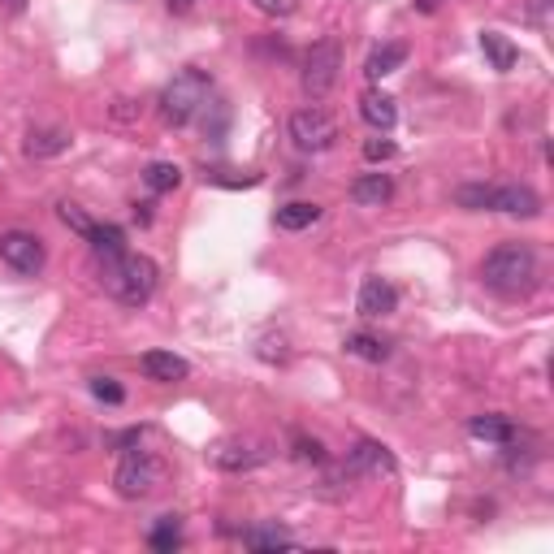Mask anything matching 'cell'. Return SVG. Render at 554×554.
<instances>
[{"instance_id":"cell-1","label":"cell","mask_w":554,"mask_h":554,"mask_svg":"<svg viewBox=\"0 0 554 554\" xmlns=\"http://www.w3.org/2000/svg\"><path fill=\"white\" fill-rule=\"evenodd\" d=\"M481 282L503 299H529L542 282V260L529 243H503L481 260Z\"/></svg>"},{"instance_id":"cell-2","label":"cell","mask_w":554,"mask_h":554,"mask_svg":"<svg viewBox=\"0 0 554 554\" xmlns=\"http://www.w3.org/2000/svg\"><path fill=\"white\" fill-rule=\"evenodd\" d=\"M161 273L148 256L139 252H117V256H100V286L104 295H113L122 308H143L156 295Z\"/></svg>"},{"instance_id":"cell-3","label":"cell","mask_w":554,"mask_h":554,"mask_svg":"<svg viewBox=\"0 0 554 554\" xmlns=\"http://www.w3.org/2000/svg\"><path fill=\"white\" fill-rule=\"evenodd\" d=\"M208 96H213V78L204 70H182V74L169 78L165 91H161V117L169 126H191L208 104Z\"/></svg>"},{"instance_id":"cell-4","label":"cell","mask_w":554,"mask_h":554,"mask_svg":"<svg viewBox=\"0 0 554 554\" xmlns=\"http://www.w3.org/2000/svg\"><path fill=\"white\" fill-rule=\"evenodd\" d=\"M165 477H169L165 459H156L148 451H126L122 464H117V472H113V490L122 498H130V503H139V498H152L156 490H161Z\"/></svg>"},{"instance_id":"cell-5","label":"cell","mask_w":554,"mask_h":554,"mask_svg":"<svg viewBox=\"0 0 554 554\" xmlns=\"http://www.w3.org/2000/svg\"><path fill=\"white\" fill-rule=\"evenodd\" d=\"M273 459V446L265 438H243V433H234V438H221L208 446V464L217 472H230V477H239V472H256L260 464H269Z\"/></svg>"},{"instance_id":"cell-6","label":"cell","mask_w":554,"mask_h":554,"mask_svg":"<svg viewBox=\"0 0 554 554\" xmlns=\"http://www.w3.org/2000/svg\"><path fill=\"white\" fill-rule=\"evenodd\" d=\"M342 78V44L338 39H316L303 57V91L312 100H325Z\"/></svg>"},{"instance_id":"cell-7","label":"cell","mask_w":554,"mask_h":554,"mask_svg":"<svg viewBox=\"0 0 554 554\" xmlns=\"http://www.w3.org/2000/svg\"><path fill=\"white\" fill-rule=\"evenodd\" d=\"M290 139H295L299 152H329L338 143V122L325 109H299L290 113Z\"/></svg>"},{"instance_id":"cell-8","label":"cell","mask_w":554,"mask_h":554,"mask_svg":"<svg viewBox=\"0 0 554 554\" xmlns=\"http://www.w3.org/2000/svg\"><path fill=\"white\" fill-rule=\"evenodd\" d=\"M0 260H5L13 273H22V277L44 273V265H48L44 239H35L31 230H5V234H0Z\"/></svg>"},{"instance_id":"cell-9","label":"cell","mask_w":554,"mask_h":554,"mask_svg":"<svg viewBox=\"0 0 554 554\" xmlns=\"http://www.w3.org/2000/svg\"><path fill=\"white\" fill-rule=\"evenodd\" d=\"M377 472H394V459L381 442H355L347 459L338 464V472L329 477V485H342V481H360V477H377Z\"/></svg>"},{"instance_id":"cell-10","label":"cell","mask_w":554,"mask_h":554,"mask_svg":"<svg viewBox=\"0 0 554 554\" xmlns=\"http://www.w3.org/2000/svg\"><path fill=\"white\" fill-rule=\"evenodd\" d=\"M394 308H399V290H394L386 277H364L360 295H355V312H360L364 321H381V316H390Z\"/></svg>"},{"instance_id":"cell-11","label":"cell","mask_w":554,"mask_h":554,"mask_svg":"<svg viewBox=\"0 0 554 554\" xmlns=\"http://www.w3.org/2000/svg\"><path fill=\"white\" fill-rule=\"evenodd\" d=\"M490 213H507V217H542V195L533 187H524V182H507V187H494V204Z\"/></svg>"},{"instance_id":"cell-12","label":"cell","mask_w":554,"mask_h":554,"mask_svg":"<svg viewBox=\"0 0 554 554\" xmlns=\"http://www.w3.org/2000/svg\"><path fill=\"white\" fill-rule=\"evenodd\" d=\"M70 143H74L70 130H61V126H35V130H26V139H22V156H31V161H52V156L70 152Z\"/></svg>"},{"instance_id":"cell-13","label":"cell","mask_w":554,"mask_h":554,"mask_svg":"<svg viewBox=\"0 0 554 554\" xmlns=\"http://www.w3.org/2000/svg\"><path fill=\"white\" fill-rule=\"evenodd\" d=\"M139 368H143V377H148V381H165V386L191 377V364L182 360V355H174V351H143Z\"/></svg>"},{"instance_id":"cell-14","label":"cell","mask_w":554,"mask_h":554,"mask_svg":"<svg viewBox=\"0 0 554 554\" xmlns=\"http://www.w3.org/2000/svg\"><path fill=\"white\" fill-rule=\"evenodd\" d=\"M360 117L377 130V135H386V130H394V122H399V104H394V96H386V91H364Z\"/></svg>"},{"instance_id":"cell-15","label":"cell","mask_w":554,"mask_h":554,"mask_svg":"<svg viewBox=\"0 0 554 554\" xmlns=\"http://www.w3.org/2000/svg\"><path fill=\"white\" fill-rule=\"evenodd\" d=\"M243 546L256 554H277V550H299V537H290L286 529H277V524H256V529L243 533Z\"/></svg>"},{"instance_id":"cell-16","label":"cell","mask_w":554,"mask_h":554,"mask_svg":"<svg viewBox=\"0 0 554 554\" xmlns=\"http://www.w3.org/2000/svg\"><path fill=\"white\" fill-rule=\"evenodd\" d=\"M390 195H394L390 174H360L351 182V200L360 208H381V204H390Z\"/></svg>"},{"instance_id":"cell-17","label":"cell","mask_w":554,"mask_h":554,"mask_svg":"<svg viewBox=\"0 0 554 554\" xmlns=\"http://www.w3.org/2000/svg\"><path fill=\"white\" fill-rule=\"evenodd\" d=\"M277 230H286V234H299V230H308L321 221V204H312V200H290L277 208Z\"/></svg>"},{"instance_id":"cell-18","label":"cell","mask_w":554,"mask_h":554,"mask_svg":"<svg viewBox=\"0 0 554 554\" xmlns=\"http://www.w3.org/2000/svg\"><path fill=\"white\" fill-rule=\"evenodd\" d=\"M403 61H407V44H381V48H373V57L364 61V74L373 78V83H381V78L394 74Z\"/></svg>"},{"instance_id":"cell-19","label":"cell","mask_w":554,"mask_h":554,"mask_svg":"<svg viewBox=\"0 0 554 554\" xmlns=\"http://www.w3.org/2000/svg\"><path fill=\"white\" fill-rule=\"evenodd\" d=\"M481 48H485V57H490V65H494V70H516V57H520V52H516V44H511V39L507 35H498V31H485L481 35Z\"/></svg>"},{"instance_id":"cell-20","label":"cell","mask_w":554,"mask_h":554,"mask_svg":"<svg viewBox=\"0 0 554 554\" xmlns=\"http://www.w3.org/2000/svg\"><path fill=\"white\" fill-rule=\"evenodd\" d=\"M468 429H472V438H481V442H498V446H507L511 438H516V425H511L507 416H477Z\"/></svg>"},{"instance_id":"cell-21","label":"cell","mask_w":554,"mask_h":554,"mask_svg":"<svg viewBox=\"0 0 554 554\" xmlns=\"http://www.w3.org/2000/svg\"><path fill=\"white\" fill-rule=\"evenodd\" d=\"M347 355H355V360H368V364H381V360H390V347L381 338H373V334H347Z\"/></svg>"},{"instance_id":"cell-22","label":"cell","mask_w":554,"mask_h":554,"mask_svg":"<svg viewBox=\"0 0 554 554\" xmlns=\"http://www.w3.org/2000/svg\"><path fill=\"white\" fill-rule=\"evenodd\" d=\"M143 182H148V191L156 195H165V191H178V182H182V169L174 161H152L148 169H143Z\"/></svg>"},{"instance_id":"cell-23","label":"cell","mask_w":554,"mask_h":554,"mask_svg":"<svg viewBox=\"0 0 554 554\" xmlns=\"http://www.w3.org/2000/svg\"><path fill=\"white\" fill-rule=\"evenodd\" d=\"M148 546L161 550V554H174L182 546V524H178V516H161V520H156V529L148 533Z\"/></svg>"},{"instance_id":"cell-24","label":"cell","mask_w":554,"mask_h":554,"mask_svg":"<svg viewBox=\"0 0 554 554\" xmlns=\"http://www.w3.org/2000/svg\"><path fill=\"white\" fill-rule=\"evenodd\" d=\"M87 243H91V252L96 256H117V252H126V234L122 226H96L87 234Z\"/></svg>"},{"instance_id":"cell-25","label":"cell","mask_w":554,"mask_h":554,"mask_svg":"<svg viewBox=\"0 0 554 554\" xmlns=\"http://www.w3.org/2000/svg\"><path fill=\"white\" fill-rule=\"evenodd\" d=\"M455 204L468 208V213H490L494 204V187H485V182H468V187L455 191Z\"/></svg>"},{"instance_id":"cell-26","label":"cell","mask_w":554,"mask_h":554,"mask_svg":"<svg viewBox=\"0 0 554 554\" xmlns=\"http://www.w3.org/2000/svg\"><path fill=\"white\" fill-rule=\"evenodd\" d=\"M57 217H61V226H65V230H74V234H78V239H87V234L96 230V221H91V217L83 213V208L70 204V200H61V204H57Z\"/></svg>"},{"instance_id":"cell-27","label":"cell","mask_w":554,"mask_h":554,"mask_svg":"<svg viewBox=\"0 0 554 554\" xmlns=\"http://www.w3.org/2000/svg\"><path fill=\"white\" fill-rule=\"evenodd\" d=\"M295 459H299V464H325V446L321 442H316V438H303V433H299V438H295Z\"/></svg>"},{"instance_id":"cell-28","label":"cell","mask_w":554,"mask_h":554,"mask_svg":"<svg viewBox=\"0 0 554 554\" xmlns=\"http://www.w3.org/2000/svg\"><path fill=\"white\" fill-rule=\"evenodd\" d=\"M91 394H96L100 403H122L126 399V390L117 386L113 377H91Z\"/></svg>"},{"instance_id":"cell-29","label":"cell","mask_w":554,"mask_h":554,"mask_svg":"<svg viewBox=\"0 0 554 554\" xmlns=\"http://www.w3.org/2000/svg\"><path fill=\"white\" fill-rule=\"evenodd\" d=\"M394 152H399V148H394V143H390V139H381V135L364 143V161H373V165H381V161H390V156H394Z\"/></svg>"},{"instance_id":"cell-30","label":"cell","mask_w":554,"mask_h":554,"mask_svg":"<svg viewBox=\"0 0 554 554\" xmlns=\"http://www.w3.org/2000/svg\"><path fill=\"white\" fill-rule=\"evenodd\" d=\"M252 5L260 13H269V18H290V13H295V5H290V0H252Z\"/></svg>"},{"instance_id":"cell-31","label":"cell","mask_w":554,"mask_h":554,"mask_svg":"<svg viewBox=\"0 0 554 554\" xmlns=\"http://www.w3.org/2000/svg\"><path fill=\"white\" fill-rule=\"evenodd\" d=\"M109 113L117 117V122H135V117H139V104H135V100H113Z\"/></svg>"},{"instance_id":"cell-32","label":"cell","mask_w":554,"mask_h":554,"mask_svg":"<svg viewBox=\"0 0 554 554\" xmlns=\"http://www.w3.org/2000/svg\"><path fill=\"white\" fill-rule=\"evenodd\" d=\"M412 9H420V13H438L442 0H412Z\"/></svg>"},{"instance_id":"cell-33","label":"cell","mask_w":554,"mask_h":554,"mask_svg":"<svg viewBox=\"0 0 554 554\" xmlns=\"http://www.w3.org/2000/svg\"><path fill=\"white\" fill-rule=\"evenodd\" d=\"M165 5L174 13H187V9H195V0H165Z\"/></svg>"},{"instance_id":"cell-34","label":"cell","mask_w":554,"mask_h":554,"mask_svg":"<svg viewBox=\"0 0 554 554\" xmlns=\"http://www.w3.org/2000/svg\"><path fill=\"white\" fill-rule=\"evenodd\" d=\"M135 217L139 221H152V204H135Z\"/></svg>"},{"instance_id":"cell-35","label":"cell","mask_w":554,"mask_h":554,"mask_svg":"<svg viewBox=\"0 0 554 554\" xmlns=\"http://www.w3.org/2000/svg\"><path fill=\"white\" fill-rule=\"evenodd\" d=\"M5 9H9V13H22V9H26V0H5Z\"/></svg>"}]
</instances>
